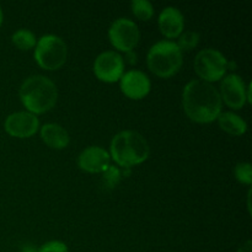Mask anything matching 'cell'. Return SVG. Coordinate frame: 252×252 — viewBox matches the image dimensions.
Here are the masks:
<instances>
[{
  "label": "cell",
  "instance_id": "6da1fadb",
  "mask_svg": "<svg viewBox=\"0 0 252 252\" xmlns=\"http://www.w3.org/2000/svg\"><path fill=\"white\" fill-rule=\"evenodd\" d=\"M182 105L189 120L211 123L221 113L220 94L211 83L196 79L186 84L182 93Z\"/></svg>",
  "mask_w": 252,
  "mask_h": 252
},
{
  "label": "cell",
  "instance_id": "7a4b0ae2",
  "mask_svg": "<svg viewBox=\"0 0 252 252\" xmlns=\"http://www.w3.org/2000/svg\"><path fill=\"white\" fill-rule=\"evenodd\" d=\"M19 95L29 112L39 115L54 107L58 100V89L47 76L32 75L21 84Z\"/></svg>",
  "mask_w": 252,
  "mask_h": 252
},
{
  "label": "cell",
  "instance_id": "3957f363",
  "mask_svg": "<svg viewBox=\"0 0 252 252\" xmlns=\"http://www.w3.org/2000/svg\"><path fill=\"white\" fill-rule=\"evenodd\" d=\"M110 157L120 166L128 169L144 162L149 158L150 147L147 139L135 130H122L111 140Z\"/></svg>",
  "mask_w": 252,
  "mask_h": 252
},
{
  "label": "cell",
  "instance_id": "277c9868",
  "mask_svg": "<svg viewBox=\"0 0 252 252\" xmlns=\"http://www.w3.org/2000/svg\"><path fill=\"white\" fill-rule=\"evenodd\" d=\"M150 71L160 78L175 75L184 63L181 49L174 41H159L150 47L147 56Z\"/></svg>",
  "mask_w": 252,
  "mask_h": 252
},
{
  "label": "cell",
  "instance_id": "5b68a950",
  "mask_svg": "<svg viewBox=\"0 0 252 252\" xmlns=\"http://www.w3.org/2000/svg\"><path fill=\"white\" fill-rule=\"evenodd\" d=\"M34 59L41 68L46 70H57L65 63L68 47L57 34H44L37 41Z\"/></svg>",
  "mask_w": 252,
  "mask_h": 252
},
{
  "label": "cell",
  "instance_id": "8992f818",
  "mask_svg": "<svg viewBox=\"0 0 252 252\" xmlns=\"http://www.w3.org/2000/svg\"><path fill=\"white\" fill-rule=\"evenodd\" d=\"M193 66L201 80L212 83L220 80L225 75L228 61L218 49L206 48L197 53Z\"/></svg>",
  "mask_w": 252,
  "mask_h": 252
},
{
  "label": "cell",
  "instance_id": "52a82bcc",
  "mask_svg": "<svg viewBox=\"0 0 252 252\" xmlns=\"http://www.w3.org/2000/svg\"><path fill=\"white\" fill-rule=\"evenodd\" d=\"M108 38L115 48L127 53L137 47L140 32L134 21L121 17L115 20L108 29Z\"/></svg>",
  "mask_w": 252,
  "mask_h": 252
},
{
  "label": "cell",
  "instance_id": "ba28073f",
  "mask_svg": "<svg viewBox=\"0 0 252 252\" xmlns=\"http://www.w3.org/2000/svg\"><path fill=\"white\" fill-rule=\"evenodd\" d=\"M94 73L105 83L118 81L125 74V61L115 51H106L98 54L94 63Z\"/></svg>",
  "mask_w": 252,
  "mask_h": 252
},
{
  "label": "cell",
  "instance_id": "9c48e42d",
  "mask_svg": "<svg viewBox=\"0 0 252 252\" xmlns=\"http://www.w3.org/2000/svg\"><path fill=\"white\" fill-rule=\"evenodd\" d=\"M4 128L12 137L29 138L38 130L39 121L36 115L29 111H20L7 116Z\"/></svg>",
  "mask_w": 252,
  "mask_h": 252
},
{
  "label": "cell",
  "instance_id": "30bf717a",
  "mask_svg": "<svg viewBox=\"0 0 252 252\" xmlns=\"http://www.w3.org/2000/svg\"><path fill=\"white\" fill-rule=\"evenodd\" d=\"M219 94H220L221 101H224L229 107L234 110L244 107L248 101L245 81L236 74H229L224 76Z\"/></svg>",
  "mask_w": 252,
  "mask_h": 252
},
{
  "label": "cell",
  "instance_id": "8fae6325",
  "mask_svg": "<svg viewBox=\"0 0 252 252\" xmlns=\"http://www.w3.org/2000/svg\"><path fill=\"white\" fill-rule=\"evenodd\" d=\"M121 90L127 97L140 100L149 94L152 83L145 73L140 70H128L122 75Z\"/></svg>",
  "mask_w": 252,
  "mask_h": 252
},
{
  "label": "cell",
  "instance_id": "7c38bea8",
  "mask_svg": "<svg viewBox=\"0 0 252 252\" xmlns=\"http://www.w3.org/2000/svg\"><path fill=\"white\" fill-rule=\"evenodd\" d=\"M110 153L101 147H88L79 154L78 165L81 170L91 174L105 172L110 167Z\"/></svg>",
  "mask_w": 252,
  "mask_h": 252
},
{
  "label": "cell",
  "instance_id": "4fadbf2b",
  "mask_svg": "<svg viewBox=\"0 0 252 252\" xmlns=\"http://www.w3.org/2000/svg\"><path fill=\"white\" fill-rule=\"evenodd\" d=\"M160 32L167 38H176L184 32L185 19L182 12L175 6H167L162 9L159 15Z\"/></svg>",
  "mask_w": 252,
  "mask_h": 252
},
{
  "label": "cell",
  "instance_id": "5bb4252c",
  "mask_svg": "<svg viewBox=\"0 0 252 252\" xmlns=\"http://www.w3.org/2000/svg\"><path fill=\"white\" fill-rule=\"evenodd\" d=\"M41 138L52 149H64L70 142L65 128L57 123H46L41 128Z\"/></svg>",
  "mask_w": 252,
  "mask_h": 252
},
{
  "label": "cell",
  "instance_id": "9a60e30c",
  "mask_svg": "<svg viewBox=\"0 0 252 252\" xmlns=\"http://www.w3.org/2000/svg\"><path fill=\"white\" fill-rule=\"evenodd\" d=\"M217 120H218L219 127L224 132L229 133L231 135H236V137L243 135L248 130L246 121L234 112H221Z\"/></svg>",
  "mask_w": 252,
  "mask_h": 252
},
{
  "label": "cell",
  "instance_id": "2e32d148",
  "mask_svg": "<svg viewBox=\"0 0 252 252\" xmlns=\"http://www.w3.org/2000/svg\"><path fill=\"white\" fill-rule=\"evenodd\" d=\"M11 41L15 46L21 51H29V49L33 48L36 46V36L33 32L30 31L27 29H20L12 34Z\"/></svg>",
  "mask_w": 252,
  "mask_h": 252
},
{
  "label": "cell",
  "instance_id": "e0dca14e",
  "mask_svg": "<svg viewBox=\"0 0 252 252\" xmlns=\"http://www.w3.org/2000/svg\"><path fill=\"white\" fill-rule=\"evenodd\" d=\"M130 7L134 16L142 21H148L154 15V6L148 0H133L130 2Z\"/></svg>",
  "mask_w": 252,
  "mask_h": 252
},
{
  "label": "cell",
  "instance_id": "ac0fdd59",
  "mask_svg": "<svg viewBox=\"0 0 252 252\" xmlns=\"http://www.w3.org/2000/svg\"><path fill=\"white\" fill-rule=\"evenodd\" d=\"M199 42V33L196 31H185L179 36L177 46L182 51H191L194 47H197Z\"/></svg>",
  "mask_w": 252,
  "mask_h": 252
},
{
  "label": "cell",
  "instance_id": "d6986e66",
  "mask_svg": "<svg viewBox=\"0 0 252 252\" xmlns=\"http://www.w3.org/2000/svg\"><path fill=\"white\" fill-rule=\"evenodd\" d=\"M234 174L236 180L241 184H252V166L250 162H239L234 169Z\"/></svg>",
  "mask_w": 252,
  "mask_h": 252
},
{
  "label": "cell",
  "instance_id": "ffe728a7",
  "mask_svg": "<svg viewBox=\"0 0 252 252\" xmlns=\"http://www.w3.org/2000/svg\"><path fill=\"white\" fill-rule=\"evenodd\" d=\"M121 180V172L117 167L110 166L105 172H103V181H105L107 187H116Z\"/></svg>",
  "mask_w": 252,
  "mask_h": 252
},
{
  "label": "cell",
  "instance_id": "44dd1931",
  "mask_svg": "<svg viewBox=\"0 0 252 252\" xmlns=\"http://www.w3.org/2000/svg\"><path fill=\"white\" fill-rule=\"evenodd\" d=\"M38 252H68V248L64 243L62 241H49V243H46L44 245H42L39 248Z\"/></svg>",
  "mask_w": 252,
  "mask_h": 252
},
{
  "label": "cell",
  "instance_id": "7402d4cb",
  "mask_svg": "<svg viewBox=\"0 0 252 252\" xmlns=\"http://www.w3.org/2000/svg\"><path fill=\"white\" fill-rule=\"evenodd\" d=\"M238 252H252L251 240H248L245 244H244V245H241L240 249L238 250Z\"/></svg>",
  "mask_w": 252,
  "mask_h": 252
},
{
  "label": "cell",
  "instance_id": "603a6c76",
  "mask_svg": "<svg viewBox=\"0 0 252 252\" xmlns=\"http://www.w3.org/2000/svg\"><path fill=\"white\" fill-rule=\"evenodd\" d=\"M21 252H38V250H37L33 245H25L24 248H22Z\"/></svg>",
  "mask_w": 252,
  "mask_h": 252
},
{
  "label": "cell",
  "instance_id": "cb8c5ba5",
  "mask_svg": "<svg viewBox=\"0 0 252 252\" xmlns=\"http://www.w3.org/2000/svg\"><path fill=\"white\" fill-rule=\"evenodd\" d=\"M2 24V11H1V7H0V26Z\"/></svg>",
  "mask_w": 252,
  "mask_h": 252
}]
</instances>
